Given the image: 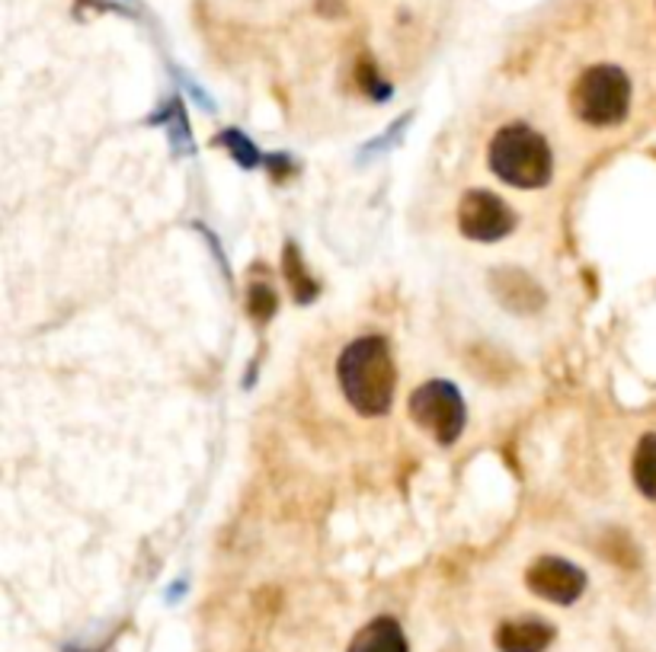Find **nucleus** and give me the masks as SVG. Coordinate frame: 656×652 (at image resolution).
Listing matches in <instances>:
<instances>
[{
	"label": "nucleus",
	"instance_id": "f8f14e48",
	"mask_svg": "<svg viewBox=\"0 0 656 652\" xmlns=\"http://www.w3.org/2000/svg\"><path fill=\"white\" fill-rule=\"evenodd\" d=\"M247 301H250V304H247V307H250V317H253L257 324H266V321L276 314V301H279V298H276V291H273L266 281H253Z\"/></svg>",
	"mask_w": 656,
	"mask_h": 652
},
{
	"label": "nucleus",
	"instance_id": "ddd939ff",
	"mask_svg": "<svg viewBox=\"0 0 656 652\" xmlns=\"http://www.w3.org/2000/svg\"><path fill=\"white\" fill-rule=\"evenodd\" d=\"M356 81H359V87L372 96V99H387V84L378 77L375 64H372L369 58H362V61H359V68H356Z\"/></svg>",
	"mask_w": 656,
	"mask_h": 652
},
{
	"label": "nucleus",
	"instance_id": "1a4fd4ad",
	"mask_svg": "<svg viewBox=\"0 0 656 652\" xmlns=\"http://www.w3.org/2000/svg\"><path fill=\"white\" fill-rule=\"evenodd\" d=\"M349 652H407L404 627L394 617H375L353 637Z\"/></svg>",
	"mask_w": 656,
	"mask_h": 652
},
{
	"label": "nucleus",
	"instance_id": "39448f33",
	"mask_svg": "<svg viewBox=\"0 0 656 652\" xmlns=\"http://www.w3.org/2000/svg\"><path fill=\"white\" fill-rule=\"evenodd\" d=\"M458 231L477 243L503 240L506 233L516 231V212L500 195L487 189H470L458 202Z\"/></svg>",
	"mask_w": 656,
	"mask_h": 652
},
{
	"label": "nucleus",
	"instance_id": "9b49d317",
	"mask_svg": "<svg viewBox=\"0 0 656 652\" xmlns=\"http://www.w3.org/2000/svg\"><path fill=\"white\" fill-rule=\"evenodd\" d=\"M282 273H285V279L291 285V294L305 304V301H311L314 298V281L308 279V269L301 266V256H298V250L295 246H285V266H282Z\"/></svg>",
	"mask_w": 656,
	"mask_h": 652
},
{
	"label": "nucleus",
	"instance_id": "f257e3e1",
	"mask_svg": "<svg viewBox=\"0 0 656 652\" xmlns=\"http://www.w3.org/2000/svg\"><path fill=\"white\" fill-rule=\"evenodd\" d=\"M339 387L359 416H384L394 400L397 372L391 349L381 336H362L346 346L336 362Z\"/></svg>",
	"mask_w": 656,
	"mask_h": 652
},
{
	"label": "nucleus",
	"instance_id": "f03ea898",
	"mask_svg": "<svg viewBox=\"0 0 656 652\" xmlns=\"http://www.w3.org/2000/svg\"><path fill=\"white\" fill-rule=\"evenodd\" d=\"M490 170L497 173V180H503L513 189H541L551 183L554 173V157L545 135H538L535 129L513 122L503 125L493 141H490Z\"/></svg>",
	"mask_w": 656,
	"mask_h": 652
},
{
	"label": "nucleus",
	"instance_id": "423d86ee",
	"mask_svg": "<svg viewBox=\"0 0 656 652\" xmlns=\"http://www.w3.org/2000/svg\"><path fill=\"white\" fill-rule=\"evenodd\" d=\"M525 585L532 595L554 602V605H573L586 589V572L573 566L570 559L541 557L535 559L525 572Z\"/></svg>",
	"mask_w": 656,
	"mask_h": 652
},
{
	"label": "nucleus",
	"instance_id": "7ed1b4c3",
	"mask_svg": "<svg viewBox=\"0 0 656 652\" xmlns=\"http://www.w3.org/2000/svg\"><path fill=\"white\" fill-rule=\"evenodd\" d=\"M570 106H573L576 119L593 129L618 125L631 109V81L615 64L586 68L570 90Z\"/></svg>",
	"mask_w": 656,
	"mask_h": 652
},
{
	"label": "nucleus",
	"instance_id": "4468645a",
	"mask_svg": "<svg viewBox=\"0 0 656 652\" xmlns=\"http://www.w3.org/2000/svg\"><path fill=\"white\" fill-rule=\"evenodd\" d=\"M225 141H228V144H235L231 150H235L237 160H240L243 167H253V164H257V150H250L253 144L243 138V135H237V132H231V135H225Z\"/></svg>",
	"mask_w": 656,
	"mask_h": 652
},
{
	"label": "nucleus",
	"instance_id": "20e7f679",
	"mask_svg": "<svg viewBox=\"0 0 656 652\" xmlns=\"http://www.w3.org/2000/svg\"><path fill=\"white\" fill-rule=\"evenodd\" d=\"M410 420L420 425L429 438H436L439 445H452L458 442V435L465 432V400L458 394L455 384L449 381H426L414 394H410Z\"/></svg>",
	"mask_w": 656,
	"mask_h": 652
},
{
	"label": "nucleus",
	"instance_id": "0eeeda50",
	"mask_svg": "<svg viewBox=\"0 0 656 652\" xmlns=\"http://www.w3.org/2000/svg\"><path fill=\"white\" fill-rule=\"evenodd\" d=\"M490 291L513 314H535V311L545 307L541 285L532 279L528 273H522V269H497L490 276Z\"/></svg>",
	"mask_w": 656,
	"mask_h": 652
},
{
	"label": "nucleus",
	"instance_id": "6e6552de",
	"mask_svg": "<svg viewBox=\"0 0 656 652\" xmlns=\"http://www.w3.org/2000/svg\"><path fill=\"white\" fill-rule=\"evenodd\" d=\"M554 640V627L535 617L506 620L497 630V650L500 652H545Z\"/></svg>",
	"mask_w": 656,
	"mask_h": 652
},
{
	"label": "nucleus",
	"instance_id": "9d476101",
	"mask_svg": "<svg viewBox=\"0 0 656 652\" xmlns=\"http://www.w3.org/2000/svg\"><path fill=\"white\" fill-rule=\"evenodd\" d=\"M634 486L656 499V435H644L634 448Z\"/></svg>",
	"mask_w": 656,
	"mask_h": 652
}]
</instances>
